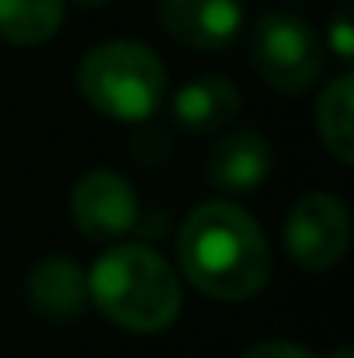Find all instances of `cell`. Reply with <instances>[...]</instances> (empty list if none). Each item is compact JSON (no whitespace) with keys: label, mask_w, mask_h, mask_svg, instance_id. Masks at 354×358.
Returning <instances> with one entry per match:
<instances>
[{"label":"cell","mask_w":354,"mask_h":358,"mask_svg":"<svg viewBox=\"0 0 354 358\" xmlns=\"http://www.w3.org/2000/svg\"><path fill=\"white\" fill-rule=\"evenodd\" d=\"M250 59L260 80L278 94H302L323 73V45L295 14H264L250 35Z\"/></svg>","instance_id":"cell-4"},{"label":"cell","mask_w":354,"mask_h":358,"mask_svg":"<svg viewBox=\"0 0 354 358\" xmlns=\"http://www.w3.org/2000/svg\"><path fill=\"white\" fill-rule=\"evenodd\" d=\"M128 153H132L139 164L153 167V164H163V160H167L170 139H167L163 132H156V129H139V132L128 139Z\"/></svg>","instance_id":"cell-13"},{"label":"cell","mask_w":354,"mask_h":358,"mask_svg":"<svg viewBox=\"0 0 354 358\" xmlns=\"http://www.w3.org/2000/svg\"><path fill=\"white\" fill-rule=\"evenodd\" d=\"M177 261L184 278L219 303L257 296L274 268L264 230L233 202H205L181 223Z\"/></svg>","instance_id":"cell-1"},{"label":"cell","mask_w":354,"mask_h":358,"mask_svg":"<svg viewBox=\"0 0 354 358\" xmlns=\"http://www.w3.org/2000/svg\"><path fill=\"white\" fill-rule=\"evenodd\" d=\"M239 358H316L309 348L295 345V341H260L253 348H246Z\"/></svg>","instance_id":"cell-15"},{"label":"cell","mask_w":354,"mask_h":358,"mask_svg":"<svg viewBox=\"0 0 354 358\" xmlns=\"http://www.w3.org/2000/svg\"><path fill=\"white\" fill-rule=\"evenodd\" d=\"M77 87L94 112L115 122H142L163 101L167 70L146 42L112 38L84 52Z\"/></svg>","instance_id":"cell-3"},{"label":"cell","mask_w":354,"mask_h":358,"mask_svg":"<svg viewBox=\"0 0 354 358\" xmlns=\"http://www.w3.org/2000/svg\"><path fill=\"white\" fill-rule=\"evenodd\" d=\"M63 24V0H0V38L7 45H42Z\"/></svg>","instance_id":"cell-12"},{"label":"cell","mask_w":354,"mask_h":358,"mask_svg":"<svg viewBox=\"0 0 354 358\" xmlns=\"http://www.w3.org/2000/svg\"><path fill=\"white\" fill-rule=\"evenodd\" d=\"M28 303L42 320L73 324L87 310V278L70 257H42L28 271Z\"/></svg>","instance_id":"cell-9"},{"label":"cell","mask_w":354,"mask_h":358,"mask_svg":"<svg viewBox=\"0 0 354 358\" xmlns=\"http://www.w3.org/2000/svg\"><path fill=\"white\" fill-rule=\"evenodd\" d=\"M239 108V91L223 73H202L188 80L174 98V122L188 136H212L233 122Z\"/></svg>","instance_id":"cell-10"},{"label":"cell","mask_w":354,"mask_h":358,"mask_svg":"<svg viewBox=\"0 0 354 358\" xmlns=\"http://www.w3.org/2000/svg\"><path fill=\"white\" fill-rule=\"evenodd\" d=\"M73 223L84 237L98 243H115L139 227V199L132 185L115 171H87L70 195Z\"/></svg>","instance_id":"cell-6"},{"label":"cell","mask_w":354,"mask_h":358,"mask_svg":"<svg viewBox=\"0 0 354 358\" xmlns=\"http://www.w3.org/2000/svg\"><path fill=\"white\" fill-rule=\"evenodd\" d=\"M327 42L330 49L341 56V59H351L354 56V24H351V10L341 7L330 21V31H327Z\"/></svg>","instance_id":"cell-14"},{"label":"cell","mask_w":354,"mask_h":358,"mask_svg":"<svg viewBox=\"0 0 354 358\" xmlns=\"http://www.w3.org/2000/svg\"><path fill=\"white\" fill-rule=\"evenodd\" d=\"M80 7H101V3H108V0H77Z\"/></svg>","instance_id":"cell-17"},{"label":"cell","mask_w":354,"mask_h":358,"mask_svg":"<svg viewBox=\"0 0 354 358\" xmlns=\"http://www.w3.org/2000/svg\"><path fill=\"white\" fill-rule=\"evenodd\" d=\"M327 358H354V348H351V345H341L334 355H327Z\"/></svg>","instance_id":"cell-16"},{"label":"cell","mask_w":354,"mask_h":358,"mask_svg":"<svg viewBox=\"0 0 354 358\" xmlns=\"http://www.w3.org/2000/svg\"><path fill=\"white\" fill-rule=\"evenodd\" d=\"M351 112H354V77L351 73H341V77H334L327 84V91L320 94V105H316L320 139L334 153V160H341V164H351L354 160Z\"/></svg>","instance_id":"cell-11"},{"label":"cell","mask_w":354,"mask_h":358,"mask_svg":"<svg viewBox=\"0 0 354 358\" xmlns=\"http://www.w3.org/2000/svg\"><path fill=\"white\" fill-rule=\"evenodd\" d=\"M348 243H351V216L337 195L313 192L292 206L285 220V247L299 268L327 271L348 254Z\"/></svg>","instance_id":"cell-5"},{"label":"cell","mask_w":354,"mask_h":358,"mask_svg":"<svg viewBox=\"0 0 354 358\" xmlns=\"http://www.w3.org/2000/svg\"><path fill=\"white\" fill-rule=\"evenodd\" d=\"M156 21L174 42L198 52H216L236 42L243 7L236 0H160Z\"/></svg>","instance_id":"cell-7"},{"label":"cell","mask_w":354,"mask_h":358,"mask_svg":"<svg viewBox=\"0 0 354 358\" xmlns=\"http://www.w3.org/2000/svg\"><path fill=\"white\" fill-rule=\"evenodd\" d=\"M87 299L121 331L160 334L181 313V282L153 247L112 243L87 275Z\"/></svg>","instance_id":"cell-2"},{"label":"cell","mask_w":354,"mask_h":358,"mask_svg":"<svg viewBox=\"0 0 354 358\" xmlns=\"http://www.w3.org/2000/svg\"><path fill=\"white\" fill-rule=\"evenodd\" d=\"M271 164H274L271 143L257 129H239V132H226L223 139H216V146L209 150L205 174L212 188L226 195H246L267 181Z\"/></svg>","instance_id":"cell-8"}]
</instances>
